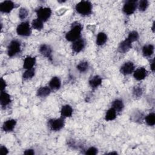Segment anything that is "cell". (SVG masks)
Listing matches in <instances>:
<instances>
[{
  "mask_svg": "<svg viewBox=\"0 0 155 155\" xmlns=\"http://www.w3.org/2000/svg\"><path fill=\"white\" fill-rule=\"evenodd\" d=\"M82 30V27L81 24L74 22L72 24L71 30L65 35V38L70 42H74L80 38L81 33Z\"/></svg>",
  "mask_w": 155,
  "mask_h": 155,
  "instance_id": "1",
  "label": "cell"
},
{
  "mask_svg": "<svg viewBox=\"0 0 155 155\" xmlns=\"http://www.w3.org/2000/svg\"><path fill=\"white\" fill-rule=\"evenodd\" d=\"M75 9L80 15L87 16L91 14L92 12V4L90 1H82L76 4Z\"/></svg>",
  "mask_w": 155,
  "mask_h": 155,
  "instance_id": "2",
  "label": "cell"
},
{
  "mask_svg": "<svg viewBox=\"0 0 155 155\" xmlns=\"http://www.w3.org/2000/svg\"><path fill=\"white\" fill-rule=\"evenodd\" d=\"M16 32L18 35L22 36H28L31 33V29L28 22H22L19 24L16 28Z\"/></svg>",
  "mask_w": 155,
  "mask_h": 155,
  "instance_id": "3",
  "label": "cell"
},
{
  "mask_svg": "<svg viewBox=\"0 0 155 155\" xmlns=\"http://www.w3.org/2000/svg\"><path fill=\"white\" fill-rule=\"evenodd\" d=\"M21 51V42L18 40H13L10 42L7 48L8 56L13 57Z\"/></svg>",
  "mask_w": 155,
  "mask_h": 155,
  "instance_id": "4",
  "label": "cell"
},
{
  "mask_svg": "<svg viewBox=\"0 0 155 155\" xmlns=\"http://www.w3.org/2000/svg\"><path fill=\"white\" fill-rule=\"evenodd\" d=\"M38 18L43 22L47 21L50 17L51 10L49 7H39L36 10Z\"/></svg>",
  "mask_w": 155,
  "mask_h": 155,
  "instance_id": "5",
  "label": "cell"
},
{
  "mask_svg": "<svg viewBox=\"0 0 155 155\" xmlns=\"http://www.w3.org/2000/svg\"><path fill=\"white\" fill-rule=\"evenodd\" d=\"M48 124L51 130L53 131H59L64 127V118L61 117L58 119H51L48 120Z\"/></svg>",
  "mask_w": 155,
  "mask_h": 155,
  "instance_id": "6",
  "label": "cell"
},
{
  "mask_svg": "<svg viewBox=\"0 0 155 155\" xmlns=\"http://www.w3.org/2000/svg\"><path fill=\"white\" fill-rule=\"evenodd\" d=\"M137 5V1H127L124 4L122 10L127 15H132L136 10Z\"/></svg>",
  "mask_w": 155,
  "mask_h": 155,
  "instance_id": "7",
  "label": "cell"
},
{
  "mask_svg": "<svg viewBox=\"0 0 155 155\" xmlns=\"http://www.w3.org/2000/svg\"><path fill=\"white\" fill-rule=\"evenodd\" d=\"M134 70V65L132 62H125L120 68V71L124 75H128L132 73Z\"/></svg>",
  "mask_w": 155,
  "mask_h": 155,
  "instance_id": "8",
  "label": "cell"
},
{
  "mask_svg": "<svg viewBox=\"0 0 155 155\" xmlns=\"http://www.w3.org/2000/svg\"><path fill=\"white\" fill-rule=\"evenodd\" d=\"M14 7L15 4L11 1H5L0 4V10L2 13H9Z\"/></svg>",
  "mask_w": 155,
  "mask_h": 155,
  "instance_id": "9",
  "label": "cell"
},
{
  "mask_svg": "<svg viewBox=\"0 0 155 155\" xmlns=\"http://www.w3.org/2000/svg\"><path fill=\"white\" fill-rule=\"evenodd\" d=\"M131 45L132 42L127 38L125 40L120 43L118 47V51L120 53H126L131 48Z\"/></svg>",
  "mask_w": 155,
  "mask_h": 155,
  "instance_id": "10",
  "label": "cell"
},
{
  "mask_svg": "<svg viewBox=\"0 0 155 155\" xmlns=\"http://www.w3.org/2000/svg\"><path fill=\"white\" fill-rule=\"evenodd\" d=\"M85 42L84 39L79 38L78 40L75 41L72 45V50L75 53H79L84 48Z\"/></svg>",
  "mask_w": 155,
  "mask_h": 155,
  "instance_id": "11",
  "label": "cell"
},
{
  "mask_svg": "<svg viewBox=\"0 0 155 155\" xmlns=\"http://www.w3.org/2000/svg\"><path fill=\"white\" fill-rule=\"evenodd\" d=\"M148 74L147 70L144 68L143 67H140L139 68H137L134 71V78L137 80V81H141L144 79Z\"/></svg>",
  "mask_w": 155,
  "mask_h": 155,
  "instance_id": "12",
  "label": "cell"
},
{
  "mask_svg": "<svg viewBox=\"0 0 155 155\" xmlns=\"http://www.w3.org/2000/svg\"><path fill=\"white\" fill-rule=\"evenodd\" d=\"M39 52L45 57L51 60L52 50L50 47L46 44H42L39 47Z\"/></svg>",
  "mask_w": 155,
  "mask_h": 155,
  "instance_id": "13",
  "label": "cell"
},
{
  "mask_svg": "<svg viewBox=\"0 0 155 155\" xmlns=\"http://www.w3.org/2000/svg\"><path fill=\"white\" fill-rule=\"evenodd\" d=\"M16 124V120L15 119H8L4 122L2 130L6 132L12 131Z\"/></svg>",
  "mask_w": 155,
  "mask_h": 155,
  "instance_id": "14",
  "label": "cell"
},
{
  "mask_svg": "<svg viewBox=\"0 0 155 155\" xmlns=\"http://www.w3.org/2000/svg\"><path fill=\"white\" fill-rule=\"evenodd\" d=\"M11 102L10 96L4 91H1L0 95V103L2 107L7 106Z\"/></svg>",
  "mask_w": 155,
  "mask_h": 155,
  "instance_id": "15",
  "label": "cell"
},
{
  "mask_svg": "<svg viewBox=\"0 0 155 155\" xmlns=\"http://www.w3.org/2000/svg\"><path fill=\"white\" fill-rule=\"evenodd\" d=\"M35 63H36V58L35 57L27 56L24 61L23 67L26 70L33 68Z\"/></svg>",
  "mask_w": 155,
  "mask_h": 155,
  "instance_id": "16",
  "label": "cell"
},
{
  "mask_svg": "<svg viewBox=\"0 0 155 155\" xmlns=\"http://www.w3.org/2000/svg\"><path fill=\"white\" fill-rule=\"evenodd\" d=\"M73 114V108L69 105H65L62 107L61 110V117H71Z\"/></svg>",
  "mask_w": 155,
  "mask_h": 155,
  "instance_id": "17",
  "label": "cell"
},
{
  "mask_svg": "<svg viewBox=\"0 0 155 155\" xmlns=\"http://www.w3.org/2000/svg\"><path fill=\"white\" fill-rule=\"evenodd\" d=\"M102 78L98 75H96L90 79V80L89 81V84L91 88H95L99 87L102 84Z\"/></svg>",
  "mask_w": 155,
  "mask_h": 155,
  "instance_id": "18",
  "label": "cell"
},
{
  "mask_svg": "<svg viewBox=\"0 0 155 155\" xmlns=\"http://www.w3.org/2000/svg\"><path fill=\"white\" fill-rule=\"evenodd\" d=\"M61 85V82L58 77L54 76L51 78L49 82V86L53 90H58Z\"/></svg>",
  "mask_w": 155,
  "mask_h": 155,
  "instance_id": "19",
  "label": "cell"
},
{
  "mask_svg": "<svg viewBox=\"0 0 155 155\" xmlns=\"http://www.w3.org/2000/svg\"><path fill=\"white\" fill-rule=\"evenodd\" d=\"M154 53V45L152 44L145 45L142 48V54L145 57H150Z\"/></svg>",
  "mask_w": 155,
  "mask_h": 155,
  "instance_id": "20",
  "label": "cell"
},
{
  "mask_svg": "<svg viewBox=\"0 0 155 155\" xmlns=\"http://www.w3.org/2000/svg\"><path fill=\"white\" fill-rule=\"evenodd\" d=\"M51 93V89L48 87H42L37 91V96L39 97H44L48 96Z\"/></svg>",
  "mask_w": 155,
  "mask_h": 155,
  "instance_id": "21",
  "label": "cell"
},
{
  "mask_svg": "<svg viewBox=\"0 0 155 155\" xmlns=\"http://www.w3.org/2000/svg\"><path fill=\"white\" fill-rule=\"evenodd\" d=\"M112 108H113L116 112H120L124 108L123 102L120 99H115L111 104Z\"/></svg>",
  "mask_w": 155,
  "mask_h": 155,
  "instance_id": "22",
  "label": "cell"
},
{
  "mask_svg": "<svg viewBox=\"0 0 155 155\" xmlns=\"http://www.w3.org/2000/svg\"><path fill=\"white\" fill-rule=\"evenodd\" d=\"M107 40V36L104 32H100L97 34L96 38V44L97 45H104Z\"/></svg>",
  "mask_w": 155,
  "mask_h": 155,
  "instance_id": "23",
  "label": "cell"
},
{
  "mask_svg": "<svg viewBox=\"0 0 155 155\" xmlns=\"http://www.w3.org/2000/svg\"><path fill=\"white\" fill-rule=\"evenodd\" d=\"M116 117V111L113 108H110L107 110L106 112L105 116V119L107 121L110 120H113Z\"/></svg>",
  "mask_w": 155,
  "mask_h": 155,
  "instance_id": "24",
  "label": "cell"
},
{
  "mask_svg": "<svg viewBox=\"0 0 155 155\" xmlns=\"http://www.w3.org/2000/svg\"><path fill=\"white\" fill-rule=\"evenodd\" d=\"M31 26L32 27L37 30H41L43 28L44 25H43V21L40 20L39 19L37 18L35 19H33L31 22Z\"/></svg>",
  "mask_w": 155,
  "mask_h": 155,
  "instance_id": "25",
  "label": "cell"
},
{
  "mask_svg": "<svg viewBox=\"0 0 155 155\" xmlns=\"http://www.w3.org/2000/svg\"><path fill=\"white\" fill-rule=\"evenodd\" d=\"M145 122L149 126H153L155 124V114L150 113L145 117Z\"/></svg>",
  "mask_w": 155,
  "mask_h": 155,
  "instance_id": "26",
  "label": "cell"
},
{
  "mask_svg": "<svg viewBox=\"0 0 155 155\" xmlns=\"http://www.w3.org/2000/svg\"><path fill=\"white\" fill-rule=\"evenodd\" d=\"M88 68V63L87 61H82L77 65V69L81 73L85 72Z\"/></svg>",
  "mask_w": 155,
  "mask_h": 155,
  "instance_id": "27",
  "label": "cell"
},
{
  "mask_svg": "<svg viewBox=\"0 0 155 155\" xmlns=\"http://www.w3.org/2000/svg\"><path fill=\"white\" fill-rule=\"evenodd\" d=\"M35 69L31 68L27 70L23 74V78L24 79H28L32 78L35 76Z\"/></svg>",
  "mask_w": 155,
  "mask_h": 155,
  "instance_id": "28",
  "label": "cell"
},
{
  "mask_svg": "<svg viewBox=\"0 0 155 155\" xmlns=\"http://www.w3.org/2000/svg\"><path fill=\"white\" fill-rule=\"evenodd\" d=\"M137 5L139 10L143 12L146 10L148 7V1L147 0H142L139 2Z\"/></svg>",
  "mask_w": 155,
  "mask_h": 155,
  "instance_id": "29",
  "label": "cell"
},
{
  "mask_svg": "<svg viewBox=\"0 0 155 155\" xmlns=\"http://www.w3.org/2000/svg\"><path fill=\"white\" fill-rule=\"evenodd\" d=\"M127 38L129 39L132 42L136 41L139 38V33L136 31H131L129 33Z\"/></svg>",
  "mask_w": 155,
  "mask_h": 155,
  "instance_id": "30",
  "label": "cell"
},
{
  "mask_svg": "<svg viewBox=\"0 0 155 155\" xmlns=\"http://www.w3.org/2000/svg\"><path fill=\"white\" fill-rule=\"evenodd\" d=\"M142 89L140 87L136 86L134 87L133 91V96L135 97H140L142 94Z\"/></svg>",
  "mask_w": 155,
  "mask_h": 155,
  "instance_id": "31",
  "label": "cell"
},
{
  "mask_svg": "<svg viewBox=\"0 0 155 155\" xmlns=\"http://www.w3.org/2000/svg\"><path fill=\"white\" fill-rule=\"evenodd\" d=\"M27 15H28V11L26 8L22 7L19 9V17L21 20L25 19L27 18Z\"/></svg>",
  "mask_w": 155,
  "mask_h": 155,
  "instance_id": "32",
  "label": "cell"
},
{
  "mask_svg": "<svg viewBox=\"0 0 155 155\" xmlns=\"http://www.w3.org/2000/svg\"><path fill=\"white\" fill-rule=\"evenodd\" d=\"M97 153V149L94 147H90L85 152V154L88 155H95Z\"/></svg>",
  "mask_w": 155,
  "mask_h": 155,
  "instance_id": "33",
  "label": "cell"
},
{
  "mask_svg": "<svg viewBox=\"0 0 155 155\" xmlns=\"http://www.w3.org/2000/svg\"><path fill=\"white\" fill-rule=\"evenodd\" d=\"M8 153V150L4 146H1L0 147V154L1 155H5Z\"/></svg>",
  "mask_w": 155,
  "mask_h": 155,
  "instance_id": "34",
  "label": "cell"
},
{
  "mask_svg": "<svg viewBox=\"0 0 155 155\" xmlns=\"http://www.w3.org/2000/svg\"><path fill=\"white\" fill-rule=\"evenodd\" d=\"M6 85H6L5 81L2 78H1V90L3 91L5 88Z\"/></svg>",
  "mask_w": 155,
  "mask_h": 155,
  "instance_id": "35",
  "label": "cell"
},
{
  "mask_svg": "<svg viewBox=\"0 0 155 155\" xmlns=\"http://www.w3.org/2000/svg\"><path fill=\"white\" fill-rule=\"evenodd\" d=\"M24 153L27 155H32L35 154V152H34V150L32 149H28V150H26Z\"/></svg>",
  "mask_w": 155,
  "mask_h": 155,
  "instance_id": "36",
  "label": "cell"
},
{
  "mask_svg": "<svg viewBox=\"0 0 155 155\" xmlns=\"http://www.w3.org/2000/svg\"><path fill=\"white\" fill-rule=\"evenodd\" d=\"M151 69L152 71H154V59H153L151 62Z\"/></svg>",
  "mask_w": 155,
  "mask_h": 155,
  "instance_id": "37",
  "label": "cell"
},
{
  "mask_svg": "<svg viewBox=\"0 0 155 155\" xmlns=\"http://www.w3.org/2000/svg\"><path fill=\"white\" fill-rule=\"evenodd\" d=\"M108 154H117V153H116V152H111V153H109Z\"/></svg>",
  "mask_w": 155,
  "mask_h": 155,
  "instance_id": "38",
  "label": "cell"
}]
</instances>
